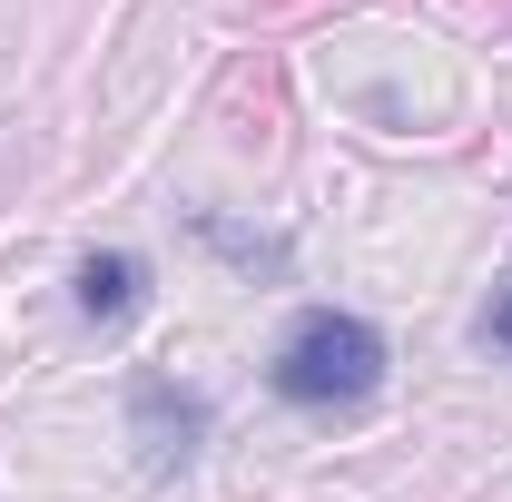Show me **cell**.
I'll use <instances>...</instances> for the list:
<instances>
[{
	"label": "cell",
	"mask_w": 512,
	"mask_h": 502,
	"mask_svg": "<svg viewBox=\"0 0 512 502\" xmlns=\"http://www.w3.org/2000/svg\"><path fill=\"white\" fill-rule=\"evenodd\" d=\"M128 443H138L148 473H178L197 443H207V404H197L188 384H168V375H138L128 384Z\"/></svg>",
	"instance_id": "obj_2"
},
{
	"label": "cell",
	"mask_w": 512,
	"mask_h": 502,
	"mask_svg": "<svg viewBox=\"0 0 512 502\" xmlns=\"http://www.w3.org/2000/svg\"><path fill=\"white\" fill-rule=\"evenodd\" d=\"M493 345H512V296H503V306H493Z\"/></svg>",
	"instance_id": "obj_4"
},
{
	"label": "cell",
	"mask_w": 512,
	"mask_h": 502,
	"mask_svg": "<svg viewBox=\"0 0 512 502\" xmlns=\"http://www.w3.org/2000/svg\"><path fill=\"white\" fill-rule=\"evenodd\" d=\"M276 394L286 404H365L384 384V335L345 306H306L286 335H276Z\"/></svg>",
	"instance_id": "obj_1"
},
{
	"label": "cell",
	"mask_w": 512,
	"mask_h": 502,
	"mask_svg": "<svg viewBox=\"0 0 512 502\" xmlns=\"http://www.w3.org/2000/svg\"><path fill=\"white\" fill-rule=\"evenodd\" d=\"M148 306V266H138V256H89V266H79V315H89V325H128V315Z\"/></svg>",
	"instance_id": "obj_3"
}]
</instances>
